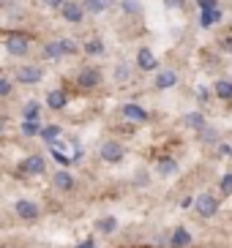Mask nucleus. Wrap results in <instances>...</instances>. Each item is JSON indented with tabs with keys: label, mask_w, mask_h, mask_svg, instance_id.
<instances>
[{
	"label": "nucleus",
	"mask_w": 232,
	"mask_h": 248,
	"mask_svg": "<svg viewBox=\"0 0 232 248\" xmlns=\"http://www.w3.org/2000/svg\"><path fill=\"white\" fill-rule=\"evenodd\" d=\"M183 123L189 125V128H194V131H202L205 128V115L202 112H189V115L183 117Z\"/></svg>",
	"instance_id": "22"
},
{
	"label": "nucleus",
	"mask_w": 232,
	"mask_h": 248,
	"mask_svg": "<svg viewBox=\"0 0 232 248\" xmlns=\"http://www.w3.org/2000/svg\"><path fill=\"white\" fill-rule=\"evenodd\" d=\"M99 155H101V161H107V164H117V161H123L126 147L120 145V142H115V139H107V142L99 145Z\"/></svg>",
	"instance_id": "4"
},
{
	"label": "nucleus",
	"mask_w": 232,
	"mask_h": 248,
	"mask_svg": "<svg viewBox=\"0 0 232 248\" xmlns=\"http://www.w3.org/2000/svg\"><path fill=\"white\" fill-rule=\"evenodd\" d=\"M11 93H14V79H8V77H0V98H8Z\"/></svg>",
	"instance_id": "30"
},
{
	"label": "nucleus",
	"mask_w": 232,
	"mask_h": 248,
	"mask_svg": "<svg viewBox=\"0 0 232 248\" xmlns=\"http://www.w3.org/2000/svg\"><path fill=\"white\" fill-rule=\"evenodd\" d=\"M153 85H156V90H169V88H175V85H178V74H175V68H161V71L156 74Z\"/></svg>",
	"instance_id": "11"
},
{
	"label": "nucleus",
	"mask_w": 232,
	"mask_h": 248,
	"mask_svg": "<svg viewBox=\"0 0 232 248\" xmlns=\"http://www.w3.org/2000/svg\"><path fill=\"white\" fill-rule=\"evenodd\" d=\"M169 246L172 248H189L191 246V232L189 229H183V226H178V229L169 234Z\"/></svg>",
	"instance_id": "14"
},
{
	"label": "nucleus",
	"mask_w": 232,
	"mask_h": 248,
	"mask_svg": "<svg viewBox=\"0 0 232 248\" xmlns=\"http://www.w3.org/2000/svg\"><path fill=\"white\" fill-rule=\"evenodd\" d=\"M120 112H123V117H126V120H131V123H145L148 117H150L145 107H139V104H131V101L123 104V107H120Z\"/></svg>",
	"instance_id": "10"
},
{
	"label": "nucleus",
	"mask_w": 232,
	"mask_h": 248,
	"mask_svg": "<svg viewBox=\"0 0 232 248\" xmlns=\"http://www.w3.org/2000/svg\"><path fill=\"white\" fill-rule=\"evenodd\" d=\"M3 128H6V117L0 115V134H3Z\"/></svg>",
	"instance_id": "41"
},
{
	"label": "nucleus",
	"mask_w": 232,
	"mask_h": 248,
	"mask_svg": "<svg viewBox=\"0 0 232 248\" xmlns=\"http://www.w3.org/2000/svg\"><path fill=\"white\" fill-rule=\"evenodd\" d=\"M14 79L19 85H38L44 79V68L41 66H19L14 74Z\"/></svg>",
	"instance_id": "8"
},
{
	"label": "nucleus",
	"mask_w": 232,
	"mask_h": 248,
	"mask_svg": "<svg viewBox=\"0 0 232 248\" xmlns=\"http://www.w3.org/2000/svg\"><path fill=\"white\" fill-rule=\"evenodd\" d=\"M14 210H17V216H19L22 221H36L38 218V204L36 202H30V199H17L14 202Z\"/></svg>",
	"instance_id": "9"
},
{
	"label": "nucleus",
	"mask_w": 232,
	"mask_h": 248,
	"mask_svg": "<svg viewBox=\"0 0 232 248\" xmlns=\"http://www.w3.org/2000/svg\"><path fill=\"white\" fill-rule=\"evenodd\" d=\"M109 6H112V0H82V8H85V14H93V16L104 14Z\"/></svg>",
	"instance_id": "16"
},
{
	"label": "nucleus",
	"mask_w": 232,
	"mask_h": 248,
	"mask_svg": "<svg viewBox=\"0 0 232 248\" xmlns=\"http://www.w3.org/2000/svg\"><path fill=\"white\" fill-rule=\"evenodd\" d=\"M55 186H58L60 191H71V188H74V177H71V172H66V169H58V172H55Z\"/></svg>",
	"instance_id": "17"
},
{
	"label": "nucleus",
	"mask_w": 232,
	"mask_h": 248,
	"mask_svg": "<svg viewBox=\"0 0 232 248\" xmlns=\"http://www.w3.org/2000/svg\"><path fill=\"white\" fill-rule=\"evenodd\" d=\"M221 46H224V52H232V36H227L224 41H221Z\"/></svg>",
	"instance_id": "38"
},
{
	"label": "nucleus",
	"mask_w": 232,
	"mask_h": 248,
	"mask_svg": "<svg viewBox=\"0 0 232 248\" xmlns=\"http://www.w3.org/2000/svg\"><path fill=\"white\" fill-rule=\"evenodd\" d=\"M60 16L68 25H82L85 22V8H82L80 0H66L63 6H60Z\"/></svg>",
	"instance_id": "5"
},
{
	"label": "nucleus",
	"mask_w": 232,
	"mask_h": 248,
	"mask_svg": "<svg viewBox=\"0 0 232 248\" xmlns=\"http://www.w3.org/2000/svg\"><path fill=\"white\" fill-rule=\"evenodd\" d=\"M77 248H96V246H93V243H90V240H85V243H80V246H77Z\"/></svg>",
	"instance_id": "40"
},
{
	"label": "nucleus",
	"mask_w": 232,
	"mask_h": 248,
	"mask_svg": "<svg viewBox=\"0 0 232 248\" xmlns=\"http://www.w3.org/2000/svg\"><path fill=\"white\" fill-rule=\"evenodd\" d=\"M178 169L181 167H178V161L175 158H161L159 161V177H172Z\"/></svg>",
	"instance_id": "20"
},
{
	"label": "nucleus",
	"mask_w": 232,
	"mask_h": 248,
	"mask_svg": "<svg viewBox=\"0 0 232 248\" xmlns=\"http://www.w3.org/2000/svg\"><path fill=\"white\" fill-rule=\"evenodd\" d=\"M58 44H60L63 58H71V55H77V52H80V46H77V41H74V38H58Z\"/></svg>",
	"instance_id": "26"
},
{
	"label": "nucleus",
	"mask_w": 232,
	"mask_h": 248,
	"mask_svg": "<svg viewBox=\"0 0 232 248\" xmlns=\"http://www.w3.org/2000/svg\"><path fill=\"white\" fill-rule=\"evenodd\" d=\"M60 134H63V128H60V125H44L38 137H41L47 145H52V142H58V139H60Z\"/></svg>",
	"instance_id": "21"
},
{
	"label": "nucleus",
	"mask_w": 232,
	"mask_h": 248,
	"mask_svg": "<svg viewBox=\"0 0 232 248\" xmlns=\"http://www.w3.org/2000/svg\"><path fill=\"white\" fill-rule=\"evenodd\" d=\"M218 19H221V11H218V8H211V11H202V19H199V22H202V28H213Z\"/></svg>",
	"instance_id": "27"
},
{
	"label": "nucleus",
	"mask_w": 232,
	"mask_h": 248,
	"mask_svg": "<svg viewBox=\"0 0 232 248\" xmlns=\"http://www.w3.org/2000/svg\"><path fill=\"white\" fill-rule=\"evenodd\" d=\"M66 104H68V95H66V90H50V95H47V107H50L52 112L66 109Z\"/></svg>",
	"instance_id": "13"
},
{
	"label": "nucleus",
	"mask_w": 232,
	"mask_h": 248,
	"mask_svg": "<svg viewBox=\"0 0 232 248\" xmlns=\"http://www.w3.org/2000/svg\"><path fill=\"white\" fill-rule=\"evenodd\" d=\"M44 58H47V60H60V58H63V52H60L58 38H55V41H47V44H44Z\"/></svg>",
	"instance_id": "24"
},
{
	"label": "nucleus",
	"mask_w": 232,
	"mask_h": 248,
	"mask_svg": "<svg viewBox=\"0 0 232 248\" xmlns=\"http://www.w3.org/2000/svg\"><path fill=\"white\" fill-rule=\"evenodd\" d=\"M191 204H194V199H191V197H186V199H183V202H181V207H186V210H189Z\"/></svg>",
	"instance_id": "39"
},
{
	"label": "nucleus",
	"mask_w": 232,
	"mask_h": 248,
	"mask_svg": "<svg viewBox=\"0 0 232 248\" xmlns=\"http://www.w3.org/2000/svg\"><path fill=\"white\" fill-rule=\"evenodd\" d=\"M221 194H224V197H232V175L221 177Z\"/></svg>",
	"instance_id": "32"
},
{
	"label": "nucleus",
	"mask_w": 232,
	"mask_h": 248,
	"mask_svg": "<svg viewBox=\"0 0 232 248\" xmlns=\"http://www.w3.org/2000/svg\"><path fill=\"white\" fill-rule=\"evenodd\" d=\"M96 229H99V232H104V234H112L117 229V221L112 218V216H104V218L96 221Z\"/></svg>",
	"instance_id": "25"
},
{
	"label": "nucleus",
	"mask_w": 232,
	"mask_h": 248,
	"mask_svg": "<svg viewBox=\"0 0 232 248\" xmlns=\"http://www.w3.org/2000/svg\"><path fill=\"white\" fill-rule=\"evenodd\" d=\"M50 153L55 155L58 164H77L82 158V147L77 142H68V139H58L50 145Z\"/></svg>",
	"instance_id": "1"
},
{
	"label": "nucleus",
	"mask_w": 232,
	"mask_h": 248,
	"mask_svg": "<svg viewBox=\"0 0 232 248\" xmlns=\"http://www.w3.org/2000/svg\"><path fill=\"white\" fill-rule=\"evenodd\" d=\"M218 153H221V158H232V147L224 145V142H218Z\"/></svg>",
	"instance_id": "34"
},
{
	"label": "nucleus",
	"mask_w": 232,
	"mask_h": 248,
	"mask_svg": "<svg viewBox=\"0 0 232 248\" xmlns=\"http://www.w3.org/2000/svg\"><path fill=\"white\" fill-rule=\"evenodd\" d=\"M17 169H19V175H41L44 169H47V161H44V155L33 153V155H25Z\"/></svg>",
	"instance_id": "7"
},
{
	"label": "nucleus",
	"mask_w": 232,
	"mask_h": 248,
	"mask_svg": "<svg viewBox=\"0 0 232 248\" xmlns=\"http://www.w3.org/2000/svg\"><path fill=\"white\" fill-rule=\"evenodd\" d=\"M22 134L25 137H38L41 134V123L38 120H22Z\"/></svg>",
	"instance_id": "28"
},
{
	"label": "nucleus",
	"mask_w": 232,
	"mask_h": 248,
	"mask_svg": "<svg viewBox=\"0 0 232 248\" xmlns=\"http://www.w3.org/2000/svg\"><path fill=\"white\" fill-rule=\"evenodd\" d=\"M104 74L99 66H82L80 71H77V85H80L82 90H96L99 85H101Z\"/></svg>",
	"instance_id": "2"
},
{
	"label": "nucleus",
	"mask_w": 232,
	"mask_h": 248,
	"mask_svg": "<svg viewBox=\"0 0 232 248\" xmlns=\"http://www.w3.org/2000/svg\"><path fill=\"white\" fill-rule=\"evenodd\" d=\"M38 115H41V104H38L36 98H30V101L22 107V120H38Z\"/></svg>",
	"instance_id": "19"
},
{
	"label": "nucleus",
	"mask_w": 232,
	"mask_h": 248,
	"mask_svg": "<svg viewBox=\"0 0 232 248\" xmlns=\"http://www.w3.org/2000/svg\"><path fill=\"white\" fill-rule=\"evenodd\" d=\"M194 207H197V213H199L202 218H211V216L218 213V199L213 197L211 191H205V194H199V197L194 199Z\"/></svg>",
	"instance_id": "6"
},
{
	"label": "nucleus",
	"mask_w": 232,
	"mask_h": 248,
	"mask_svg": "<svg viewBox=\"0 0 232 248\" xmlns=\"http://www.w3.org/2000/svg\"><path fill=\"white\" fill-rule=\"evenodd\" d=\"M82 52L90 55V58H104V55H107V44H104L101 38H90V41L82 44Z\"/></svg>",
	"instance_id": "15"
},
{
	"label": "nucleus",
	"mask_w": 232,
	"mask_h": 248,
	"mask_svg": "<svg viewBox=\"0 0 232 248\" xmlns=\"http://www.w3.org/2000/svg\"><path fill=\"white\" fill-rule=\"evenodd\" d=\"M112 77H115L117 85H126V82H131V66H129V63H117L115 71H112Z\"/></svg>",
	"instance_id": "23"
},
{
	"label": "nucleus",
	"mask_w": 232,
	"mask_h": 248,
	"mask_svg": "<svg viewBox=\"0 0 232 248\" xmlns=\"http://www.w3.org/2000/svg\"><path fill=\"white\" fill-rule=\"evenodd\" d=\"M3 248H8V246H3Z\"/></svg>",
	"instance_id": "42"
},
{
	"label": "nucleus",
	"mask_w": 232,
	"mask_h": 248,
	"mask_svg": "<svg viewBox=\"0 0 232 248\" xmlns=\"http://www.w3.org/2000/svg\"><path fill=\"white\" fill-rule=\"evenodd\" d=\"M197 90H199V93H197V98H199V101H208V88H197Z\"/></svg>",
	"instance_id": "37"
},
{
	"label": "nucleus",
	"mask_w": 232,
	"mask_h": 248,
	"mask_svg": "<svg viewBox=\"0 0 232 248\" xmlns=\"http://www.w3.org/2000/svg\"><path fill=\"white\" fill-rule=\"evenodd\" d=\"M213 93L221 98V101H232V82L230 79H218L213 85Z\"/></svg>",
	"instance_id": "18"
},
{
	"label": "nucleus",
	"mask_w": 232,
	"mask_h": 248,
	"mask_svg": "<svg viewBox=\"0 0 232 248\" xmlns=\"http://www.w3.org/2000/svg\"><path fill=\"white\" fill-rule=\"evenodd\" d=\"M202 11H211V8H218V0H197Z\"/></svg>",
	"instance_id": "33"
},
{
	"label": "nucleus",
	"mask_w": 232,
	"mask_h": 248,
	"mask_svg": "<svg viewBox=\"0 0 232 248\" xmlns=\"http://www.w3.org/2000/svg\"><path fill=\"white\" fill-rule=\"evenodd\" d=\"M63 3H66V0H44V6H47V8H60Z\"/></svg>",
	"instance_id": "36"
},
{
	"label": "nucleus",
	"mask_w": 232,
	"mask_h": 248,
	"mask_svg": "<svg viewBox=\"0 0 232 248\" xmlns=\"http://www.w3.org/2000/svg\"><path fill=\"white\" fill-rule=\"evenodd\" d=\"M137 68H142V71L159 68V60H156V55L150 52V46H142V49L137 52Z\"/></svg>",
	"instance_id": "12"
},
{
	"label": "nucleus",
	"mask_w": 232,
	"mask_h": 248,
	"mask_svg": "<svg viewBox=\"0 0 232 248\" xmlns=\"http://www.w3.org/2000/svg\"><path fill=\"white\" fill-rule=\"evenodd\" d=\"M120 8H123L126 14H139V11H142L139 0H120Z\"/></svg>",
	"instance_id": "31"
},
{
	"label": "nucleus",
	"mask_w": 232,
	"mask_h": 248,
	"mask_svg": "<svg viewBox=\"0 0 232 248\" xmlns=\"http://www.w3.org/2000/svg\"><path fill=\"white\" fill-rule=\"evenodd\" d=\"M6 52L11 58H25V55H30V38L22 36V33H11L6 38Z\"/></svg>",
	"instance_id": "3"
},
{
	"label": "nucleus",
	"mask_w": 232,
	"mask_h": 248,
	"mask_svg": "<svg viewBox=\"0 0 232 248\" xmlns=\"http://www.w3.org/2000/svg\"><path fill=\"white\" fill-rule=\"evenodd\" d=\"M199 139H202L205 145H218V131H216V128H208V125H205L202 131H199Z\"/></svg>",
	"instance_id": "29"
},
{
	"label": "nucleus",
	"mask_w": 232,
	"mask_h": 248,
	"mask_svg": "<svg viewBox=\"0 0 232 248\" xmlns=\"http://www.w3.org/2000/svg\"><path fill=\"white\" fill-rule=\"evenodd\" d=\"M183 3H186V0H164L167 8H183Z\"/></svg>",
	"instance_id": "35"
}]
</instances>
